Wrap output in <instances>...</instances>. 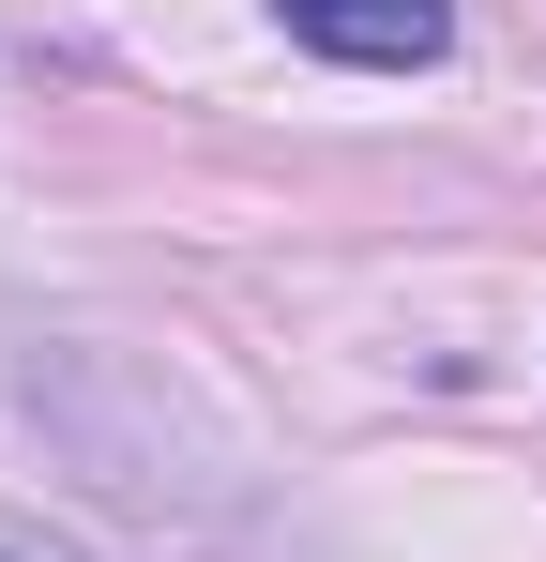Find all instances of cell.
Masks as SVG:
<instances>
[{
  "label": "cell",
  "mask_w": 546,
  "mask_h": 562,
  "mask_svg": "<svg viewBox=\"0 0 546 562\" xmlns=\"http://www.w3.org/2000/svg\"><path fill=\"white\" fill-rule=\"evenodd\" d=\"M273 15L334 61H441L455 46V0H273Z\"/></svg>",
  "instance_id": "obj_1"
}]
</instances>
